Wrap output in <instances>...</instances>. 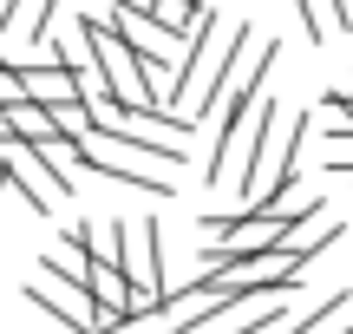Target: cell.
<instances>
[{
	"instance_id": "obj_1",
	"label": "cell",
	"mask_w": 353,
	"mask_h": 334,
	"mask_svg": "<svg viewBox=\"0 0 353 334\" xmlns=\"http://www.w3.org/2000/svg\"><path fill=\"white\" fill-rule=\"evenodd\" d=\"M26 302L46 308L52 322H65V334H112V315H105V302L92 295V282L52 269V262H39V282H26Z\"/></svg>"
},
{
	"instance_id": "obj_2",
	"label": "cell",
	"mask_w": 353,
	"mask_h": 334,
	"mask_svg": "<svg viewBox=\"0 0 353 334\" xmlns=\"http://www.w3.org/2000/svg\"><path fill=\"white\" fill-rule=\"evenodd\" d=\"M0 170L13 177V197H26L39 217H46L59 197H72V177H65L33 138H20V131H7V125H0Z\"/></svg>"
},
{
	"instance_id": "obj_3",
	"label": "cell",
	"mask_w": 353,
	"mask_h": 334,
	"mask_svg": "<svg viewBox=\"0 0 353 334\" xmlns=\"http://www.w3.org/2000/svg\"><path fill=\"white\" fill-rule=\"evenodd\" d=\"M327 243H341V217H327V210L314 204L307 217H294L288 230H281V243H275V249H281L288 262H301V269H307V262H314Z\"/></svg>"
},
{
	"instance_id": "obj_4",
	"label": "cell",
	"mask_w": 353,
	"mask_h": 334,
	"mask_svg": "<svg viewBox=\"0 0 353 334\" xmlns=\"http://www.w3.org/2000/svg\"><path fill=\"white\" fill-rule=\"evenodd\" d=\"M20 72H26V99H39V105L79 99V66H72V59H52V66H20Z\"/></svg>"
},
{
	"instance_id": "obj_5",
	"label": "cell",
	"mask_w": 353,
	"mask_h": 334,
	"mask_svg": "<svg viewBox=\"0 0 353 334\" xmlns=\"http://www.w3.org/2000/svg\"><path fill=\"white\" fill-rule=\"evenodd\" d=\"M347 302H353V288H334V295L321 302V308L307 315V322L294 328V334H347V328H341V322H347Z\"/></svg>"
},
{
	"instance_id": "obj_6",
	"label": "cell",
	"mask_w": 353,
	"mask_h": 334,
	"mask_svg": "<svg viewBox=\"0 0 353 334\" xmlns=\"http://www.w3.org/2000/svg\"><path fill=\"white\" fill-rule=\"evenodd\" d=\"M314 125L327 131V138H334V131H353V99H347V92H327V99L314 105Z\"/></svg>"
},
{
	"instance_id": "obj_7",
	"label": "cell",
	"mask_w": 353,
	"mask_h": 334,
	"mask_svg": "<svg viewBox=\"0 0 353 334\" xmlns=\"http://www.w3.org/2000/svg\"><path fill=\"white\" fill-rule=\"evenodd\" d=\"M321 164H327V170H347V177H353V131H334V138L321 144Z\"/></svg>"
},
{
	"instance_id": "obj_8",
	"label": "cell",
	"mask_w": 353,
	"mask_h": 334,
	"mask_svg": "<svg viewBox=\"0 0 353 334\" xmlns=\"http://www.w3.org/2000/svg\"><path fill=\"white\" fill-rule=\"evenodd\" d=\"M65 0H33V20H26V39H46L52 33V13H59Z\"/></svg>"
},
{
	"instance_id": "obj_9",
	"label": "cell",
	"mask_w": 353,
	"mask_h": 334,
	"mask_svg": "<svg viewBox=\"0 0 353 334\" xmlns=\"http://www.w3.org/2000/svg\"><path fill=\"white\" fill-rule=\"evenodd\" d=\"M0 125H7V118H0Z\"/></svg>"
}]
</instances>
